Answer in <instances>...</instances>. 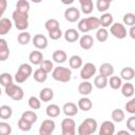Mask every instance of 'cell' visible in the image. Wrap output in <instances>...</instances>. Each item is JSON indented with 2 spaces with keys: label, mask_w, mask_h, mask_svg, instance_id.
<instances>
[{
  "label": "cell",
  "mask_w": 135,
  "mask_h": 135,
  "mask_svg": "<svg viewBox=\"0 0 135 135\" xmlns=\"http://www.w3.org/2000/svg\"><path fill=\"white\" fill-rule=\"evenodd\" d=\"M126 110L130 114H135V98H132L126 103Z\"/></svg>",
  "instance_id": "49"
},
{
  "label": "cell",
  "mask_w": 135,
  "mask_h": 135,
  "mask_svg": "<svg viewBox=\"0 0 135 135\" xmlns=\"http://www.w3.org/2000/svg\"><path fill=\"white\" fill-rule=\"evenodd\" d=\"M76 123L72 118H64L61 121V134L62 135H75Z\"/></svg>",
  "instance_id": "6"
},
{
  "label": "cell",
  "mask_w": 135,
  "mask_h": 135,
  "mask_svg": "<svg viewBox=\"0 0 135 135\" xmlns=\"http://www.w3.org/2000/svg\"><path fill=\"white\" fill-rule=\"evenodd\" d=\"M34 79L37 81V82H39V83H42V82H44L45 80H46V78H47V73H45L44 71H42L40 68L39 69H37L35 72H34Z\"/></svg>",
  "instance_id": "36"
},
{
  "label": "cell",
  "mask_w": 135,
  "mask_h": 135,
  "mask_svg": "<svg viewBox=\"0 0 135 135\" xmlns=\"http://www.w3.org/2000/svg\"><path fill=\"white\" fill-rule=\"evenodd\" d=\"M39 65H40V69H41L42 71H44L45 73H47V74H49L50 72H52L53 69H54L53 62H52L51 60H47V59H43Z\"/></svg>",
  "instance_id": "41"
},
{
  "label": "cell",
  "mask_w": 135,
  "mask_h": 135,
  "mask_svg": "<svg viewBox=\"0 0 135 135\" xmlns=\"http://www.w3.org/2000/svg\"><path fill=\"white\" fill-rule=\"evenodd\" d=\"M21 118H23L24 120H26V121H28V122H31L33 124V123H35L37 121L38 117H37V114L34 111H25V112L22 113Z\"/></svg>",
  "instance_id": "37"
},
{
  "label": "cell",
  "mask_w": 135,
  "mask_h": 135,
  "mask_svg": "<svg viewBox=\"0 0 135 135\" xmlns=\"http://www.w3.org/2000/svg\"><path fill=\"white\" fill-rule=\"evenodd\" d=\"M110 33L118 39H123L127 37V28L124 26V24L119 23V22H115L112 23L110 26Z\"/></svg>",
  "instance_id": "7"
},
{
  "label": "cell",
  "mask_w": 135,
  "mask_h": 135,
  "mask_svg": "<svg viewBox=\"0 0 135 135\" xmlns=\"http://www.w3.org/2000/svg\"><path fill=\"white\" fill-rule=\"evenodd\" d=\"M32 42H33L34 46L36 49H38V50H44V49L47 47V44H49L47 38L44 35H42V34L35 35L34 38L32 39Z\"/></svg>",
  "instance_id": "10"
},
{
  "label": "cell",
  "mask_w": 135,
  "mask_h": 135,
  "mask_svg": "<svg viewBox=\"0 0 135 135\" xmlns=\"http://www.w3.org/2000/svg\"><path fill=\"white\" fill-rule=\"evenodd\" d=\"M123 24L127 26L135 25V15L133 13H127L123 16Z\"/></svg>",
  "instance_id": "42"
},
{
  "label": "cell",
  "mask_w": 135,
  "mask_h": 135,
  "mask_svg": "<svg viewBox=\"0 0 135 135\" xmlns=\"http://www.w3.org/2000/svg\"><path fill=\"white\" fill-rule=\"evenodd\" d=\"M4 88H5V93H6V95H7L8 97H11V98H12L13 100H15V101L21 100V99L23 98V96H24V92H23L22 88L19 86V85H17V84H14L13 82L9 83V84H7V85L4 86Z\"/></svg>",
  "instance_id": "5"
},
{
  "label": "cell",
  "mask_w": 135,
  "mask_h": 135,
  "mask_svg": "<svg viewBox=\"0 0 135 135\" xmlns=\"http://www.w3.org/2000/svg\"><path fill=\"white\" fill-rule=\"evenodd\" d=\"M99 22H100V26L101 27H109L111 26V24L113 23V16L110 13H104L101 15V17L99 18Z\"/></svg>",
  "instance_id": "27"
},
{
  "label": "cell",
  "mask_w": 135,
  "mask_h": 135,
  "mask_svg": "<svg viewBox=\"0 0 135 135\" xmlns=\"http://www.w3.org/2000/svg\"><path fill=\"white\" fill-rule=\"evenodd\" d=\"M32 2H34V3H40L42 0H31Z\"/></svg>",
  "instance_id": "56"
},
{
  "label": "cell",
  "mask_w": 135,
  "mask_h": 135,
  "mask_svg": "<svg viewBox=\"0 0 135 135\" xmlns=\"http://www.w3.org/2000/svg\"><path fill=\"white\" fill-rule=\"evenodd\" d=\"M120 88H121V93L124 97L128 98V97H132L134 95V85L131 82L127 81L124 84H121Z\"/></svg>",
  "instance_id": "28"
},
{
  "label": "cell",
  "mask_w": 135,
  "mask_h": 135,
  "mask_svg": "<svg viewBox=\"0 0 135 135\" xmlns=\"http://www.w3.org/2000/svg\"><path fill=\"white\" fill-rule=\"evenodd\" d=\"M14 80L13 76L9 74V73H2L0 74V84L3 85V86H6L7 84L12 83Z\"/></svg>",
  "instance_id": "40"
},
{
  "label": "cell",
  "mask_w": 135,
  "mask_h": 135,
  "mask_svg": "<svg viewBox=\"0 0 135 135\" xmlns=\"http://www.w3.org/2000/svg\"><path fill=\"white\" fill-rule=\"evenodd\" d=\"M115 132V126L113 121L104 120L99 128V135H113Z\"/></svg>",
  "instance_id": "11"
},
{
  "label": "cell",
  "mask_w": 135,
  "mask_h": 135,
  "mask_svg": "<svg viewBox=\"0 0 135 135\" xmlns=\"http://www.w3.org/2000/svg\"><path fill=\"white\" fill-rule=\"evenodd\" d=\"M54 98V92L50 88H44L39 93V99L42 102H49Z\"/></svg>",
  "instance_id": "17"
},
{
  "label": "cell",
  "mask_w": 135,
  "mask_h": 135,
  "mask_svg": "<svg viewBox=\"0 0 135 135\" xmlns=\"http://www.w3.org/2000/svg\"><path fill=\"white\" fill-rule=\"evenodd\" d=\"M60 112H61V109H60L57 104H55V103L49 104V105L46 107V109H45V113H46V115H47L50 118H55V117L59 116Z\"/></svg>",
  "instance_id": "23"
},
{
  "label": "cell",
  "mask_w": 135,
  "mask_h": 135,
  "mask_svg": "<svg viewBox=\"0 0 135 135\" xmlns=\"http://www.w3.org/2000/svg\"><path fill=\"white\" fill-rule=\"evenodd\" d=\"M7 7V0H0V18L3 16Z\"/></svg>",
  "instance_id": "52"
},
{
  "label": "cell",
  "mask_w": 135,
  "mask_h": 135,
  "mask_svg": "<svg viewBox=\"0 0 135 135\" xmlns=\"http://www.w3.org/2000/svg\"><path fill=\"white\" fill-rule=\"evenodd\" d=\"M99 74L105 77H110L114 74V66L111 63L104 62L99 66Z\"/></svg>",
  "instance_id": "22"
},
{
  "label": "cell",
  "mask_w": 135,
  "mask_h": 135,
  "mask_svg": "<svg viewBox=\"0 0 135 135\" xmlns=\"http://www.w3.org/2000/svg\"><path fill=\"white\" fill-rule=\"evenodd\" d=\"M62 112L64 113L65 116L72 117V116L77 115V113H78V107L74 102H66L62 107Z\"/></svg>",
  "instance_id": "14"
},
{
  "label": "cell",
  "mask_w": 135,
  "mask_h": 135,
  "mask_svg": "<svg viewBox=\"0 0 135 135\" xmlns=\"http://www.w3.org/2000/svg\"><path fill=\"white\" fill-rule=\"evenodd\" d=\"M127 128L130 132H135V117L131 116L127 120Z\"/></svg>",
  "instance_id": "51"
},
{
  "label": "cell",
  "mask_w": 135,
  "mask_h": 135,
  "mask_svg": "<svg viewBox=\"0 0 135 135\" xmlns=\"http://www.w3.org/2000/svg\"><path fill=\"white\" fill-rule=\"evenodd\" d=\"M44 26L46 28V31H52V30H55V28H58L59 27V22L58 20L54 19V18H51V19H47L44 23Z\"/></svg>",
  "instance_id": "43"
},
{
  "label": "cell",
  "mask_w": 135,
  "mask_h": 135,
  "mask_svg": "<svg viewBox=\"0 0 135 135\" xmlns=\"http://www.w3.org/2000/svg\"><path fill=\"white\" fill-rule=\"evenodd\" d=\"M108 37H109V32L105 27H99L97 28V32H96V39L99 41V42H104L108 40Z\"/></svg>",
  "instance_id": "34"
},
{
  "label": "cell",
  "mask_w": 135,
  "mask_h": 135,
  "mask_svg": "<svg viewBox=\"0 0 135 135\" xmlns=\"http://www.w3.org/2000/svg\"><path fill=\"white\" fill-rule=\"evenodd\" d=\"M12 133V127L5 121L0 122V135H9Z\"/></svg>",
  "instance_id": "45"
},
{
  "label": "cell",
  "mask_w": 135,
  "mask_h": 135,
  "mask_svg": "<svg viewBox=\"0 0 135 135\" xmlns=\"http://www.w3.org/2000/svg\"><path fill=\"white\" fill-rule=\"evenodd\" d=\"M1 94H2V92H1V89H0V96H1Z\"/></svg>",
  "instance_id": "58"
},
{
  "label": "cell",
  "mask_w": 135,
  "mask_h": 135,
  "mask_svg": "<svg viewBox=\"0 0 135 135\" xmlns=\"http://www.w3.org/2000/svg\"><path fill=\"white\" fill-rule=\"evenodd\" d=\"M61 36H62V32H61L60 27L52 30V31H49V37L52 40H58V39L61 38Z\"/></svg>",
  "instance_id": "48"
},
{
  "label": "cell",
  "mask_w": 135,
  "mask_h": 135,
  "mask_svg": "<svg viewBox=\"0 0 135 135\" xmlns=\"http://www.w3.org/2000/svg\"><path fill=\"white\" fill-rule=\"evenodd\" d=\"M9 57V49L5 39L0 38V61H5Z\"/></svg>",
  "instance_id": "15"
},
{
  "label": "cell",
  "mask_w": 135,
  "mask_h": 135,
  "mask_svg": "<svg viewBox=\"0 0 135 135\" xmlns=\"http://www.w3.org/2000/svg\"><path fill=\"white\" fill-rule=\"evenodd\" d=\"M27 102H28V107L32 110H39L41 108V100L36 96H31Z\"/></svg>",
  "instance_id": "39"
},
{
  "label": "cell",
  "mask_w": 135,
  "mask_h": 135,
  "mask_svg": "<svg viewBox=\"0 0 135 135\" xmlns=\"http://www.w3.org/2000/svg\"><path fill=\"white\" fill-rule=\"evenodd\" d=\"M111 117H112L113 121H115V122H121L124 119V112L122 110H120V109H115V110L112 111Z\"/></svg>",
  "instance_id": "38"
},
{
  "label": "cell",
  "mask_w": 135,
  "mask_h": 135,
  "mask_svg": "<svg viewBox=\"0 0 135 135\" xmlns=\"http://www.w3.org/2000/svg\"><path fill=\"white\" fill-rule=\"evenodd\" d=\"M135 76V71L133 68L131 66H127V68H123L120 72V78L121 79H124L126 81H130L134 78Z\"/></svg>",
  "instance_id": "24"
},
{
  "label": "cell",
  "mask_w": 135,
  "mask_h": 135,
  "mask_svg": "<svg viewBox=\"0 0 135 135\" xmlns=\"http://www.w3.org/2000/svg\"><path fill=\"white\" fill-rule=\"evenodd\" d=\"M32 123L24 120L23 118H20L18 120V128L21 130V131H24V132H28L31 129H32Z\"/></svg>",
  "instance_id": "44"
},
{
  "label": "cell",
  "mask_w": 135,
  "mask_h": 135,
  "mask_svg": "<svg viewBox=\"0 0 135 135\" xmlns=\"http://www.w3.org/2000/svg\"><path fill=\"white\" fill-rule=\"evenodd\" d=\"M61 1V3L62 4H65V5H70V4H72L75 0H60Z\"/></svg>",
  "instance_id": "54"
},
{
  "label": "cell",
  "mask_w": 135,
  "mask_h": 135,
  "mask_svg": "<svg viewBox=\"0 0 135 135\" xmlns=\"http://www.w3.org/2000/svg\"><path fill=\"white\" fill-rule=\"evenodd\" d=\"M78 30L81 33H88L92 30H97L100 27L99 18L97 17H88L83 18L78 22Z\"/></svg>",
  "instance_id": "1"
},
{
  "label": "cell",
  "mask_w": 135,
  "mask_h": 135,
  "mask_svg": "<svg viewBox=\"0 0 135 135\" xmlns=\"http://www.w3.org/2000/svg\"><path fill=\"white\" fill-rule=\"evenodd\" d=\"M31 39H32L31 34L25 31H21V33L18 34V37H17V41L21 45H26L31 41Z\"/></svg>",
  "instance_id": "30"
},
{
  "label": "cell",
  "mask_w": 135,
  "mask_h": 135,
  "mask_svg": "<svg viewBox=\"0 0 135 135\" xmlns=\"http://www.w3.org/2000/svg\"><path fill=\"white\" fill-rule=\"evenodd\" d=\"M110 2L108 0H97V3H96V7L99 12H105L109 9L110 7Z\"/></svg>",
  "instance_id": "47"
},
{
  "label": "cell",
  "mask_w": 135,
  "mask_h": 135,
  "mask_svg": "<svg viewBox=\"0 0 135 135\" xmlns=\"http://www.w3.org/2000/svg\"><path fill=\"white\" fill-rule=\"evenodd\" d=\"M16 9L18 12L28 14V11H30V3H28V1L27 0H18L17 3H16Z\"/></svg>",
  "instance_id": "35"
},
{
  "label": "cell",
  "mask_w": 135,
  "mask_h": 135,
  "mask_svg": "<svg viewBox=\"0 0 135 135\" xmlns=\"http://www.w3.org/2000/svg\"><path fill=\"white\" fill-rule=\"evenodd\" d=\"M108 83L110 84V86L113 90H118V89H120V86L122 84V79L119 76H113L112 75L110 77V80H108Z\"/></svg>",
  "instance_id": "33"
},
{
  "label": "cell",
  "mask_w": 135,
  "mask_h": 135,
  "mask_svg": "<svg viewBox=\"0 0 135 135\" xmlns=\"http://www.w3.org/2000/svg\"><path fill=\"white\" fill-rule=\"evenodd\" d=\"M52 77L59 82H69L72 78V71L65 66H57L53 69Z\"/></svg>",
  "instance_id": "2"
},
{
  "label": "cell",
  "mask_w": 135,
  "mask_h": 135,
  "mask_svg": "<svg viewBox=\"0 0 135 135\" xmlns=\"http://www.w3.org/2000/svg\"><path fill=\"white\" fill-rule=\"evenodd\" d=\"M52 58H53V60H54L55 62H57V63H63V62L66 61L68 55H66V53H65L64 51H62V50H56V51L53 53Z\"/></svg>",
  "instance_id": "25"
},
{
  "label": "cell",
  "mask_w": 135,
  "mask_h": 135,
  "mask_svg": "<svg viewBox=\"0 0 135 135\" xmlns=\"http://www.w3.org/2000/svg\"><path fill=\"white\" fill-rule=\"evenodd\" d=\"M79 45H80V47L82 50H85V51L91 50L93 47V45H94L93 37L91 35H88V34L83 35L82 37L79 38Z\"/></svg>",
  "instance_id": "13"
},
{
  "label": "cell",
  "mask_w": 135,
  "mask_h": 135,
  "mask_svg": "<svg viewBox=\"0 0 135 135\" xmlns=\"http://www.w3.org/2000/svg\"><path fill=\"white\" fill-rule=\"evenodd\" d=\"M108 1H109V2H110V3H111V2H112V1H113V0H108Z\"/></svg>",
  "instance_id": "57"
},
{
  "label": "cell",
  "mask_w": 135,
  "mask_h": 135,
  "mask_svg": "<svg viewBox=\"0 0 135 135\" xmlns=\"http://www.w3.org/2000/svg\"><path fill=\"white\" fill-rule=\"evenodd\" d=\"M13 21L17 30L19 31H25L28 27V14L18 12L17 9L13 12Z\"/></svg>",
  "instance_id": "4"
},
{
  "label": "cell",
  "mask_w": 135,
  "mask_h": 135,
  "mask_svg": "<svg viewBox=\"0 0 135 135\" xmlns=\"http://www.w3.org/2000/svg\"><path fill=\"white\" fill-rule=\"evenodd\" d=\"M130 31H129V34H130V37L132 39H135V25H132L130 26Z\"/></svg>",
  "instance_id": "53"
},
{
  "label": "cell",
  "mask_w": 135,
  "mask_h": 135,
  "mask_svg": "<svg viewBox=\"0 0 135 135\" xmlns=\"http://www.w3.org/2000/svg\"><path fill=\"white\" fill-rule=\"evenodd\" d=\"M77 107H78V109L82 110L83 112H88V111H90V110L92 109L93 102H92V100H91L90 98H88V97H82V98H80V99L78 100Z\"/></svg>",
  "instance_id": "21"
},
{
  "label": "cell",
  "mask_w": 135,
  "mask_h": 135,
  "mask_svg": "<svg viewBox=\"0 0 135 135\" xmlns=\"http://www.w3.org/2000/svg\"><path fill=\"white\" fill-rule=\"evenodd\" d=\"M18 71H20L21 73H23V74L26 75L27 77H30V76L32 75V73H33L32 66H31L30 64H27V63H21V64L19 65V68H18Z\"/></svg>",
  "instance_id": "46"
},
{
  "label": "cell",
  "mask_w": 135,
  "mask_h": 135,
  "mask_svg": "<svg viewBox=\"0 0 135 135\" xmlns=\"http://www.w3.org/2000/svg\"><path fill=\"white\" fill-rule=\"evenodd\" d=\"M64 39L68 42H76L79 39V32L75 28H68L64 32Z\"/></svg>",
  "instance_id": "20"
},
{
  "label": "cell",
  "mask_w": 135,
  "mask_h": 135,
  "mask_svg": "<svg viewBox=\"0 0 135 135\" xmlns=\"http://www.w3.org/2000/svg\"><path fill=\"white\" fill-rule=\"evenodd\" d=\"M27 76L26 75H24L23 73H21L20 71H17L16 72V74H15V77H14V79L16 80V82H18V83H23L25 80H27Z\"/></svg>",
  "instance_id": "50"
},
{
  "label": "cell",
  "mask_w": 135,
  "mask_h": 135,
  "mask_svg": "<svg viewBox=\"0 0 135 135\" xmlns=\"http://www.w3.org/2000/svg\"><path fill=\"white\" fill-rule=\"evenodd\" d=\"M13 115V110L9 105H6V104H3L0 107V118L1 119H8L11 118Z\"/></svg>",
  "instance_id": "31"
},
{
  "label": "cell",
  "mask_w": 135,
  "mask_h": 135,
  "mask_svg": "<svg viewBox=\"0 0 135 135\" xmlns=\"http://www.w3.org/2000/svg\"><path fill=\"white\" fill-rule=\"evenodd\" d=\"M94 85L97 89H100V90L101 89H104L108 85V77L102 76V75L96 76L95 79H94Z\"/></svg>",
  "instance_id": "32"
},
{
  "label": "cell",
  "mask_w": 135,
  "mask_h": 135,
  "mask_svg": "<svg viewBox=\"0 0 135 135\" xmlns=\"http://www.w3.org/2000/svg\"><path fill=\"white\" fill-rule=\"evenodd\" d=\"M97 121L93 118H86L84 119L80 126L78 127V134L79 135H91L94 134L97 130Z\"/></svg>",
  "instance_id": "3"
},
{
  "label": "cell",
  "mask_w": 135,
  "mask_h": 135,
  "mask_svg": "<svg viewBox=\"0 0 135 135\" xmlns=\"http://www.w3.org/2000/svg\"><path fill=\"white\" fill-rule=\"evenodd\" d=\"M120 134H126V135H130V133L128 132V131H118V135H120Z\"/></svg>",
  "instance_id": "55"
},
{
  "label": "cell",
  "mask_w": 135,
  "mask_h": 135,
  "mask_svg": "<svg viewBox=\"0 0 135 135\" xmlns=\"http://www.w3.org/2000/svg\"><path fill=\"white\" fill-rule=\"evenodd\" d=\"M96 66L94 63L92 62H86L84 63V65L81 68V71H80V78L82 80H89L91 79L95 73H96Z\"/></svg>",
  "instance_id": "8"
},
{
  "label": "cell",
  "mask_w": 135,
  "mask_h": 135,
  "mask_svg": "<svg viewBox=\"0 0 135 135\" xmlns=\"http://www.w3.org/2000/svg\"><path fill=\"white\" fill-rule=\"evenodd\" d=\"M69 64H70V68L71 69L77 70V69H79V68L82 66V59L78 55H73L69 59Z\"/></svg>",
  "instance_id": "29"
},
{
  "label": "cell",
  "mask_w": 135,
  "mask_h": 135,
  "mask_svg": "<svg viewBox=\"0 0 135 135\" xmlns=\"http://www.w3.org/2000/svg\"><path fill=\"white\" fill-rule=\"evenodd\" d=\"M92 90H93V85L88 80H83L78 85V92H79V94H81L83 96H86V95L91 94L92 93Z\"/></svg>",
  "instance_id": "16"
},
{
  "label": "cell",
  "mask_w": 135,
  "mask_h": 135,
  "mask_svg": "<svg viewBox=\"0 0 135 135\" xmlns=\"http://www.w3.org/2000/svg\"><path fill=\"white\" fill-rule=\"evenodd\" d=\"M56 123L53 119H45L42 121L39 128V134L40 135H51L55 130Z\"/></svg>",
  "instance_id": "9"
},
{
  "label": "cell",
  "mask_w": 135,
  "mask_h": 135,
  "mask_svg": "<svg viewBox=\"0 0 135 135\" xmlns=\"http://www.w3.org/2000/svg\"><path fill=\"white\" fill-rule=\"evenodd\" d=\"M28 60L34 65H39L43 60V54L40 51H33L28 55Z\"/></svg>",
  "instance_id": "19"
},
{
  "label": "cell",
  "mask_w": 135,
  "mask_h": 135,
  "mask_svg": "<svg viewBox=\"0 0 135 135\" xmlns=\"http://www.w3.org/2000/svg\"><path fill=\"white\" fill-rule=\"evenodd\" d=\"M13 23L8 18H0V35H6L12 30Z\"/></svg>",
  "instance_id": "18"
},
{
  "label": "cell",
  "mask_w": 135,
  "mask_h": 135,
  "mask_svg": "<svg viewBox=\"0 0 135 135\" xmlns=\"http://www.w3.org/2000/svg\"><path fill=\"white\" fill-rule=\"evenodd\" d=\"M79 3L81 5V12L85 15H89L93 12L94 4L92 0H79Z\"/></svg>",
  "instance_id": "26"
},
{
  "label": "cell",
  "mask_w": 135,
  "mask_h": 135,
  "mask_svg": "<svg viewBox=\"0 0 135 135\" xmlns=\"http://www.w3.org/2000/svg\"><path fill=\"white\" fill-rule=\"evenodd\" d=\"M64 18L69 22H76L80 18V11L74 6L69 7L64 12Z\"/></svg>",
  "instance_id": "12"
}]
</instances>
